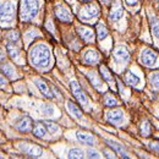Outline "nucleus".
<instances>
[{"mask_svg": "<svg viewBox=\"0 0 159 159\" xmlns=\"http://www.w3.org/2000/svg\"><path fill=\"white\" fill-rule=\"evenodd\" d=\"M31 64L38 69L47 67L50 62V50L45 44L36 45L30 53Z\"/></svg>", "mask_w": 159, "mask_h": 159, "instance_id": "f257e3e1", "label": "nucleus"}, {"mask_svg": "<svg viewBox=\"0 0 159 159\" xmlns=\"http://www.w3.org/2000/svg\"><path fill=\"white\" fill-rule=\"evenodd\" d=\"M38 1L37 0H21L20 17L22 21L33 20L38 14Z\"/></svg>", "mask_w": 159, "mask_h": 159, "instance_id": "f03ea898", "label": "nucleus"}, {"mask_svg": "<svg viewBox=\"0 0 159 159\" xmlns=\"http://www.w3.org/2000/svg\"><path fill=\"white\" fill-rule=\"evenodd\" d=\"M15 16V5L11 1L0 2V22H11Z\"/></svg>", "mask_w": 159, "mask_h": 159, "instance_id": "7ed1b4c3", "label": "nucleus"}, {"mask_svg": "<svg viewBox=\"0 0 159 159\" xmlns=\"http://www.w3.org/2000/svg\"><path fill=\"white\" fill-rule=\"evenodd\" d=\"M99 15V7L97 4H87L84 5L81 11H80L79 16L81 20H91L94 19Z\"/></svg>", "mask_w": 159, "mask_h": 159, "instance_id": "20e7f679", "label": "nucleus"}, {"mask_svg": "<svg viewBox=\"0 0 159 159\" xmlns=\"http://www.w3.org/2000/svg\"><path fill=\"white\" fill-rule=\"evenodd\" d=\"M70 88L72 91V94L75 96V98L77 99L81 105H87L88 104V99H87V96L84 94V92L82 91L81 86L79 84L77 81H71L70 82Z\"/></svg>", "mask_w": 159, "mask_h": 159, "instance_id": "39448f33", "label": "nucleus"}, {"mask_svg": "<svg viewBox=\"0 0 159 159\" xmlns=\"http://www.w3.org/2000/svg\"><path fill=\"white\" fill-rule=\"evenodd\" d=\"M158 60V55L152 50V49H144L141 54V61L143 65L148 67H153Z\"/></svg>", "mask_w": 159, "mask_h": 159, "instance_id": "423d86ee", "label": "nucleus"}, {"mask_svg": "<svg viewBox=\"0 0 159 159\" xmlns=\"http://www.w3.org/2000/svg\"><path fill=\"white\" fill-rule=\"evenodd\" d=\"M20 149L28 157H40L43 153L40 147L32 143H20Z\"/></svg>", "mask_w": 159, "mask_h": 159, "instance_id": "0eeeda50", "label": "nucleus"}, {"mask_svg": "<svg viewBox=\"0 0 159 159\" xmlns=\"http://www.w3.org/2000/svg\"><path fill=\"white\" fill-rule=\"evenodd\" d=\"M55 15L60 21L62 22H67L70 23L72 21V15H71V11L66 7V6H62V5H58L55 7Z\"/></svg>", "mask_w": 159, "mask_h": 159, "instance_id": "6e6552de", "label": "nucleus"}, {"mask_svg": "<svg viewBox=\"0 0 159 159\" xmlns=\"http://www.w3.org/2000/svg\"><path fill=\"white\" fill-rule=\"evenodd\" d=\"M122 14H124V9H122V5L119 0L114 1L111 9H110V14H109V17L111 21H119L122 17Z\"/></svg>", "mask_w": 159, "mask_h": 159, "instance_id": "1a4fd4ad", "label": "nucleus"}, {"mask_svg": "<svg viewBox=\"0 0 159 159\" xmlns=\"http://www.w3.org/2000/svg\"><path fill=\"white\" fill-rule=\"evenodd\" d=\"M114 59L116 60L118 62H126L130 59V53L126 49V47L120 45L114 50Z\"/></svg>", "mask_w": 159, "mask_h": 159, "instance_id": "9d476101", "label": "nucleus"}, {"mask_svg": "<svg viewBox=\"0 0 159 159\" xmlns=\"http://www.w3.org/2000/svg\"><path fill=\"white\" fill-rule=\"evenodd\" d=\"M77 33L80 37L87 43H91L94 40V32L88 27H83V26L77 27Z\"/></svg>", "mask_w": 159, "mask_h": 159, "instance_id": "9b49d317", "label": "nucleus"}, {"mask_svg": "<svg viewBox=\"0 0 159 159\" xmlns=\"http://www.w3.org/2000/svg\"><path fill=\"white\" fill-rule=\"evenodd\" d=\"M34 83L37 84V87H38V89L40 91V93L44 96V97H47V98H49V99H52V98H54V94H53V92H52V89L49 88V86L43 81V80L40 79H36L34 80Z\"/></svg>", "mask_w": 159, "mask_h": 159, "instance_id": "f8f14e48", "label": "nucleus"}, {"mask_svg": "<svg viewBox=\"0 0 159 159\" xmlns=\"http://www.w3.org/2000/svg\"><path fill=\"white\" fill-rule=\"evenodd\" d=\"M15 127L19 131H21V132H28L31 130V127H32V120H31V118H28V116H23V118H21L16 122Z\"/></svg>", "mask_w": 159, "mask_h": 159, "instance_id": "ddd939ff", "label": "nucleus"}, {"mask_svg": "<svg viewBox=\"0 0 159 159\" xmlns=\"http://www.w3.org/2000/svg\"><path fill=\"white\" fill-rule=\"evenodd\" d=\"M100 59V55L98 52H96V50H87L86 53H84V55H83V61L86 62V64H88V65H94V64H97Z\"/></svg>", "mask_w": 159, "mask_h": 159, "instance_id": "4468645a", "label": "nucleus"}, {"mask_svg": "<svg viewBox=\"0 0 159 159\" xmlns=\"http://www.w3.org/2000/svg\"><path fill=\"white\" fill-rule=\"evenodd\" d=\"M107 120L111 124H118L120 121H122L124 119V113L122 110L120 109H115V110H111V111H108L107 115H105Z\"/></svg>", "mask_w": 159, "mask_h": 159, "instance_id": "2eb2a0df", "label": "nucleus"}, {"mask_svg": "<svg viewBox=\"0 0 159 159\" xmlns=\"http://www.w3.org/2000/svg\"><path fill=\"white\" fill-rule=\"evenodd\" d=\"M76 137L79 139L81 143H84V144H94V142H96V139H94V136L93 135H91V134H88V132H82V131H79L77 134H76Z\"/></svg>", "mask_w": 159, "mask_h": 159, "instance_id": "dca6fc26", "label": "nucleus"}, {"mask_svg": "<svg viewBox=\"0 0 159 159\" xmlns=\"http://www.w3.org/2000/svg\"><path fill=\"white\" fill-rule=\"evenodd\" d=\"M107 143L109 144V147H111L118 154H120L122 158H129V156L126 154V152H125V149H124V147L118 143V142H115V141H111V139H107Z\"/></svg>", "mask_w": 159, "mask_h": 159, "instance_id": "f3484780", "label": "nucleus"}, {"mask_svg": "<svg viewBox=\"0 0 159 159\" xmlns=\"http://www.w3.org/2000/svg\"><path fill=\"white\" fill-rule=\"evenodd\" d=\"M66 108H67V110L75 116V118H77V119H82V110L80 109L79 107L74 103V102H71V100H69L67 103H66Z\"/></svg>", "mask_w": 159, "mask_h": 159, "instance_id": "a211bd4d", "label": "nucleus"}, {"mask_svg": "<svg viewBox=\"0 0 159 159\" xmlns=\"http://www.w3.org/2000/svg\"><path fill=\"white\" fill-rule=\"evenodd\" d=\"M125 81H126V83L127 84H130V86H137L139 84V82H141V80L137 75H135L132 71H127L126 72V75H125Z\"/></svg>", "mask_w": 159, "mask_h": 159, "instance_id": "6ab92c4d", "label": "nucleus"}, {"mask_svg": "<svg viewBox=\"0 0 159 159\" xmlns=\"http://www.w3.org/2000/svg\"><path fill=\"white\" fill-rule=\"evenodd\" d=\"M99 71H100L102 77L108 83H114V82H115V81H114V77H113V75H111V72L108 70V67H107L105 65H100Z\"/></svg>", "mask_w": 159, "mask_h": 159, "instance_id": "aec40b11", "label": "nucleus"}, {"mask_svg": "<svg viewBox=\"0 0 159 159\" xmlns=\"http://www.w3.org/2000/svg\"><path fill=\"white\" fill-rule=\"evenodd\" d=\"M33 135L36 137H38V139H43L47 135V129H45L44 124L38 122V124L34 125V127H33Z\"/></svg>", "mask_w": 159, "mask_h": 159, "instance_id": "412c9836", "label": "nucleus"}, {"mask_svg": "<svg viewBox=\"0 0 159 159\" xmlns=\"http://www.w3.org/2000/svg\"><path fill=\"white\" fill-rule=\"evenodd\" d=\"M97 34H98V39L99 40L105 39L108 37V30H107V27H105L104 23L99 22L97 25Z\"/></svg>", "mask_w": 159, "mask_h": 159, "instance_id": "4be33fe9", "label": "nucleus"}, {"mask_svg": "<svg viewBox=\"0 0 159 159\" xmlns=\"http://www.w3.org/2000/svg\"><path fill=\"white\" fill-rule=\"evenodd\" d=\"M151 30H152V34L154 36V38L159 39V19L151 17Z\"/></svg>", "mask_w": 159, "mask_h": 159, "instance_id": "5701e85b", "label": "nucleus"}, {"mask_svg": "<svg viewBox=\"0 0 159 159\" xmlns=\"http://www.w3.org/2000/svg\"><path fill=\"white\" fill-rule=\"evenodd\" d=\"M88 79H89V81L92 82V84L98 89V91H103L104 88H103V83L99 81V79L96 76V74L94 72H89L88 74Z\"/></svg>", "mask_w": 159, "mask_h": 159, "instance_id": "b1692460", "label": "nucleus"}, {"mask_svg": "<svg viewBox=\"0 0 159 159\" xmlns=\"http://www.w3.org/2000/svg\"><path fill=\"white\" fill-rule=\"evenodd\" d=\"M6 50H7V54H9L12 59L17 58V57H19V54H20L19 48H17V47H15L12 43H7V44H6Z\"/></svg>", "mask_w": 159, "mask_h": 159, "instance_id": "393cba45", "label": "nucleus"}, {"mask_svg": "<svg viewBox=\"0 0 159 159\" xmlns=\"http://www.w3.org/2000/svg\"><path fill=\"white\" fill-rule=\"evenodd\" d=\"M0 69L4 71L5 76H7V77H14V76H15V69H14L10 64H7V62L2 64V65L0 66Z\"/></svg>", "mask_w": 159, "mask_h": 159, "instance_id": "a878e982", "label": "nucleus"}, {"mask_svg": "<svg viewBox=\"0 0 159 159\" xmlns=\"http://www.w3.org/2000/svg\"><path fill=\"white\" fill-rule=\"evenodd\" d=\"M139 131H141V135L144 136V137H148L151 135V125L148 121H143L141 124V127H139Z\"/></svg>", "mask_w": 159, "mask_h": 159, "instance_id": "bb28decb", "label": "nucleus"}, {"mask_svg": "<svg viewBox=\"0 0 159 159\" xmlns=\"http://www.w3.org/2000/svg\"><path fill=\"white\" fill-rule=\"evenodd\" d=\"M67 157H69V158H74V159H81V158H83V152H82L80 148H72V149H70Z\"/></svg>", "mask_w": 159, "mask_h": 159, "instance_id": "cd10ccee", "label": "nucleus"}, {"mask_svg": "<svg viewBox=\"0 0 159 159\" xmlns=\"http://www.w3.org/2000/svg\"><path fill=\"white\" fill-rule=\"evenodd\" d=\"M6 37H7V39L11 40V42H17V40L20 39V33H19V31H16V30H11V31H9L7 33H6Z\"/></svg>", "mask_w": 159, "mask_h": 159, "instance_id": "c85d7f7f", "label": "nucleus"}, {"mask_svg": "<svg viewBox=\"0 0 159 159\" xmlns=\"http://www.w3.org/2000/svg\"><path fill=\"white\" fill-rule=\"evenodd\" d=\"M104 104H105L107 107H116V105H118V100L115 99L111 94H107V96L104 97Z\"/></svg>", "mask_w": 159, "mask_h": 159, "instance_id": "c756f323", "label": "nucleus"}, {"mask_svg": "<svg viewBox=\"0 0 159 159\" xmlns=\"http://www.w3.org/2000/svg\"><path fill=\"white\" fill-rule=\"evenodd\" d=\"M149 81H151L152 86H153L156 89H158L159 91V71L153 72V74L151 75V77H149Z\"/></svg>", "mask_w": 159, "mask_h": 159, "instance_id": "7c9ffc66", "label": "nucleus"}, {"mask_svg": "<svg viewBox=\"0 0 159 159\" xmlns=\"http://www.w3.org/2000/svg\"><path fill=\"white\" fill-rule=\"evenodd\" d=\"M44 126H45V129H47L50 134H55V132H58V131H59V126H58L57 124H54V122L45 121V122H44Z\"/></svg>", "mask_w": 159, "mask_h": 159, "instance_id": "2f4dec72", "label": "nucleus"}, {"mask_svg": "<svg viewBox=\"0 0 159 159\" xmlns=\"http://www.w3.org/2000/svg\"><path fill=\"white\" fill-rule=\"evenodd\" d=\"M87 157L88 158H100L99 153L97 151H93V149H88L87 151Z\"/></svg>", "mask_w": 159, "mask_h": 159, "instance_id": "473e14b6", "label": "nucleus"}, {"mask_svg": "<svg viewBox=\"0 0 159 159\" xmlns=\"http://www.w3.org/2000/svg\"><path fill=\"white\" fill-rule=\"evenodd\" d=\"M36 36L38 37V36H39V32H37V31H31V32H28V33L26 34L27 40H31V39H33V38H36Z\"/></svg>", "mask_w": 159, "mask_h": 159, "instance_id": "72a5a7b5", "label": "nucleus"}, {"mask_svg": "<svg viewBox=\"0 0 159 159\" xmlns=\"http://www.w3.org/2000/svg\"><path fill=\"white\" fill-rule=\"evenodd\" d=\"M44 113H45L47 115H53V113H54L53 107L49 105V104H45V105H44Z\"/></svg>", "mask_w": 159, "mask_h": 159, "instance_id": "f704fd0d", "label": "nucleus"}, {"mask_svg": "<svg viewBox=\"0 0 159 159\" xmlns=\"http://www.w3.org/2000/svg\"><path fill=\"white\" fill-rule=\"evenodd\" d=\"M6 82H7V81H6V79H5V77H4V76L0 74V88H1V87H4V86L6 84Z\"/></svg>", "mask_w": 159, "mask_h": 159, "instance_id": "c9c22d12", "label": "nucleus"}, {"mask_svg": "<svg viewBox=\"0 0 159 159\" xmlns=\"http://www.w3.org/2000/svg\"><path fill=\"white\" fill-rule=\"evenodd\" d=\"M125 1H126L127 5H136L139 0H125Z\"/></svg>", "mask_w": 159, "mask_h": 159, "instance_id": "e433bc0d", "label": "nucleus"}, {"mask_svg": "<svg viewBox=\"0 0 159 159\" xmlns=\"http://www.w3.org/2000/svg\"><path fill=\"white\" fill-rule=\"evenodd\" d=\"M4 59V53H2V50L0 49V61Z\"/></svg>", "mask_w": 159, "mask_h": 159, "instance_id": "4c0bfd02", "label": "nucleus"}, {"mask_svg": "<svg viewBox=\"0 0 159 159\" xmlns=\"http://www.w3.org/2000/svg\"><path fill=\"white\" fill-rule=\"evenodd\" d=\"M100 1H102V2H104V4H108L110 0H100Z\"/></svg>", "mask_w": 159, "mask_h": 159, "instance_id": "58836bf2", "label": "nucleus"}, {"mask_svg": "<svg viewBox=\"0 0 159 159\" xmlns=\"http://www.w3.org/2000/svg\"><path fill=\"white\" fill-rule=\"evenodd\" d=\"M81 1H91V0H81Z\"/></svg>", "mask_w": 159, "mask_h": 159, "instance_id": "ea45409f", "label": "nucleus"}]
</instances>
